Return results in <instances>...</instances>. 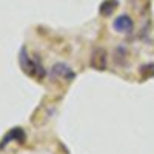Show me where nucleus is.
<instances>
[{"label":"nucleus","mask_w":154,"mask_h":154,"mask_svg":"<svg viewBox=\"0 0 154 154\" xmlns=\"http://www.w3.org/2000/svg\"><path fill=\"white\" fill-rule=\"evenodd\" d=\"M19 63H20V68H22V71L25 74L29 75V77H34V79H37V80H42L45 77V74H46V71H45L43 65L40 63V60L32 59L28 54V51H26L25 46L20 49V53H19Z\"/></svg>","instance_id":"nucleus-1"},{"label":"nucleus","mask_w":154,"mask_h":154,"mask_svg":"<svg viewBox=\"0 0 154 154\" xmlns=\"http://www.w3.org/2000/svg\"><path fill=\"white\" fill-rule=\"evenodd\" d=\"M89 63H91V68L97 69V71H103L106 69V63H108V53L105 48H96L93 51L91 54V60H89Z\"/></svg>","instance_id":"nucleus-2"},{"label":"nucleus","mask_w":154,"mask_h":154,"mask_svg":"<svg viewBox=\"0 0 154 154\" xmlns=\"http://www.w3.org/2000/svg\"><path fill=\"white\" fill-rule=\"evenodd\" d=\"M112 28H114V31H117L120 34H130L134 29V22H133V19L130 16L122 14V16H117L114 19Z\"/></svg>","instance_id":"nucleus-3"},{"label":"nucleus","mask_w":154,"mask_h":154,"mask_svg":"<svg viewBox=\"0 0 154 154\" xmlns=\"http://www.w3.org/2000/svg\"><path fill=\"white\" fill-rule=\"evenodd\" d=\"M51 77H54V79H65V80H72L75 74L74 71L66 65V63H56V65L51 68Z\"/></svg>","instance_id":"nucleus-4"},{"label":"nucleus","mask_w":154,"mask_h":154,"mask_svg":"<svg viewBox=\"0 0 154 154\" xmlns=\"http://www.w3.org/2000/svg\"><path fill=\"white\" fill-rule=\"evenodd\" d=\"M11 140H16L17 143H25L26 142V134H25L23 128H12V130L2 139V142H0V149H3L8 143H11Z\"/></svg>","instance_id":"nucleus-5"},{"label":"nucleus","mask_w":154,"mask_h":154,"mask_svg":"<svg viewBox=\"0 0 154 154\" xmlns=\"http://www.w3.org/2000/svg\"><path fill=\"white\" fill-rule=\"evenodd\" d=\"M117 6H119L117 0H105V2H102V5H100V8H99V12H100L102 16L108 17V16L112 14L116 9H117Z\"/></svg>","instance_id":"nucleus-6"},{"label":"nucleus","mask_w":154,"mask_h":154,"mask_svg":"<svg viewBox=\"0 0 154 154\" xmlns=\"http://www.w3.org/2000/svg\"><path fill=\"white\" fill-rule=\"evenodd\" d=\"M139 74L142 75L143 79H149V77H152V75H154V65H152V63H148V65L140 66Z\"/></svg>","instance_id":"nucleus-7"},{"label":"nucleus","mask_w":154,"mask_h":154,"mask_svg":"<svg viewBox=\"0 0 154 154\" xmlns=\"http://www.w3.org/2000/svg\"><path fill=\"white\" fill-rule=\"evenodd\" d=\"M125 59H126V51L123 48L116 49V63H123Z\"/></svg>","instance_id":"nucleus-8"}]
</instances>
